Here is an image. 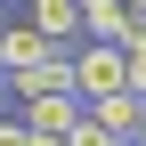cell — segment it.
Wrapping results in <instances>:
<instances>
[{
	"mask_svg": "<svg viewBox=\"0 0 146 146\" xmlns=\"http://www.w3.org/2000/svg\"><path fill=\"white\" fill-rule=\"evenodd\" d=\"M114 89H130V65H122V49L81 41V49H73V98H81V106H98V98H114Z\"/></svg>",
	"mask_w": 146,
	"mask_h": 146,
	"instance_id": "cell-1",
	"label": "cell"
},
{
	"mask_svg": "<svg viewBox=\"0 0 146 146\" xmlns=\"http://www.w3.org/2000/svg\"><path fill=\"white\" fill-rule=\"evenodd\" d=\"M25 25L49 49H81V0H25Z\"/></svg>",
	"mask_w": 146,
	"mask_h": 146,
	"instance_id": "cell-2",
	"label": "cell"
},
{
	"mask_svg": "<svg viewBox=\"0 0 146 146\" xmlns=\"http://www.w3.org/2000/svg\"><path fill=\"white\" fill-rule=\"evenodd\" d=\"M16 122H25L33 138H73V130H81V98H73V89H65V98H25Z\"/></svg>",
	"mask_w": 146,
	"mask_h": 146,
	"instance_id": "cell-3",
	"label": "cell"
},
{
	"mask_svg": "<svg viewBox=\"0 0 146 146\" xmlns=\"http://www.w3.org/2000/svg\"><path fill=\"white\" fill-rule=\"evenodd\" d=\"M41 57H49V41H41V33H33L25 16H16V25L0 16V81H8V73H33Z\"/></svg>",
	"mask_w": 146,
	"mask_h": 146,
	"instance_id": "cell-4",
	"label": "cell"
},
{
	"mask_svg": "<svg viewBox=\"0 0 146 146\" xmlns=\"http://www.w3.org/2000/svg\"><path fill=\"white\" fill-rule=\"evenodd\" d=\"M81 114L98 122L106 138H138V114H146V106L130 98V89H114V98H98V106H81Z\"/></svg>",
	"mask_w": 146,
	"mask_h": 146,
	"instance_id": "cell-5",
	"label": "cell"
},
{
	"mask_svg": "<svg viewBox=\"0 0 146 146\" xmlns=\"http://www.w3.org/2000/svg\"><path fill=\"white\" fill-rule=\"evenodd\" d=\"M122 65H130V98L146 106V41H130V49H122Z\"/></svg>",
	"mask_w": 146,
	"mask_h": 146,
	"instance_id": "cell-6",
	"label": "cell"
},
{
	"mask_svg": "<svg viewBox=\"0 0 146 146\" xmlns=\"http://www.w3.org/2000/svg\"><path fill=\"white\" fill-rule=\"evenodd\" d=\"M65 146H122V138H106V130H98V122H89V114H81V130H73Z\"/></svg>",
	"mask_w": 146,
	"mask_h": 146,
	"instance_id": "cell-7",
	"label": "cell"
},
{
	"mask_svg": "<svg viewBox=\"0 0 146 146\" xmlns=\"http://www.w3.org/2000/svg\"><path fill=\"white\" fill-rule=\"evenodd\" d=\"M0 146H33V130H25L16 114H0Z\"/></svg>",
	"mask_w": 146,
	"mask_h": 146,
	"instance_id": "cell-8",
	"label": "cell"
},
{
	"mask_svg": "<svg viewBox=\"0 0 146 146\" xmlns=\"http://www.w3.org/2000/svg\"><path fill=\"white\" fill-rule=\"evenodd\" d=\"M130 146H146V114H138V138H130Z\"/></svg>",
	"mask_w": 146,
	"mask_h": 146,
	"instance_id": "cell-9",
	"label": "cell"
},
{
	"mask_svg": "<svg viewBox=\"0 0 146 146\" xmlns=\"http://www.w3.org/2000/svg\"><path fill=\"white\" fill-rule=\"evenodd\" d=\"M0 114H8V81H0Z\"/></svg>",
	"mask_w": 146,
	"mask_h": 146,
	"instance_id": "cell-10",
	"label": "cell"
},
{
	"mask_svg": "<svg viewBox=\"0 0 146 146\" xmlns=\"http://www.w3.org/2000/svg\"><path fill=\"white\" fill-rule=\"evenodd\" d=\"M81 8H98V0H81Z\"/></svg>",
	"mask_w": 146,
	"mask_h": 146,
	"instance_id": "cell-11",
	"label": "cell"
},
{
	"mask_svg": "<svg viewBox=\"0 0 146 146\" xmlns=\"http://www.w3.org/2000/svg\"><path fill=\"white\" fill-rule=\"evenodd\" d=\"M0 8H16V0H0Z\"/></svg>",
	"mask_w": 146,
	"mask_h": 146,
	"instance_id": "cell-12",
	"label": "cell"
},
{
	"mask_svg": "<svg viewBox=\"0 0 146 146\" xmlns=\"http://www.w3.org/2000/svg\"><path fill=\"white\" fill-rule=\"evenodd\" d=\"M122 146H130V138H122Z\"/></svg>",
	"mask_w": 146,
	"mask_h": 146,
	"instance_id": "cell-13",
	"label": "cell"
}]
</instances>
